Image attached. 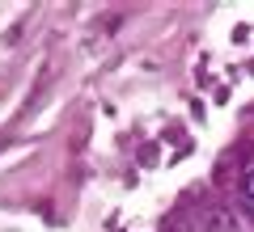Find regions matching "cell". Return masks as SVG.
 I'll return each mask as SVG.
<instances>
[{
	"label": "cell",
	"mask_w": 254,
	"mask_h": 232,
	"mask_svg": "<svg viewBox=\"0 0 254 232\" xmlns=\"http://www.w3.org/2000/svg\"><path fill=\"white\" fill-rule=\"evenodd\" d=\"M242 194H246V198H250V203H254V169H250V173H246V178H242Z\"/></svg>",
	"instance_id": "cell-1"
}]
</instances>
